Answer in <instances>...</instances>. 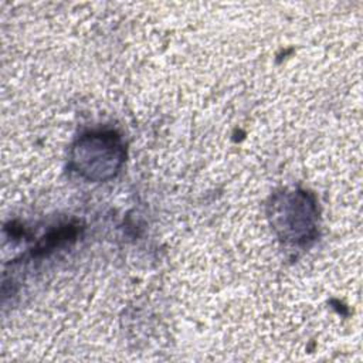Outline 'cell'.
Wrapping results in <instances>:
<instances>
[{
  "label": "cell",
  "mask_w": 363,
  "mask_h": 363,
  "mask_svg": "<svg viewBox=\"0 0 363 363\" xmlns=\"http://www.w3.org/2000/svg\"><path fill=\"white\" fill-rule=\"evenodd\" d=\"M77 170L91 180L112 177L123 160V147L113 132L84 135L74 147Z\"/></svg>",
  "instance_id": "obj_1"
}]
</instances>
